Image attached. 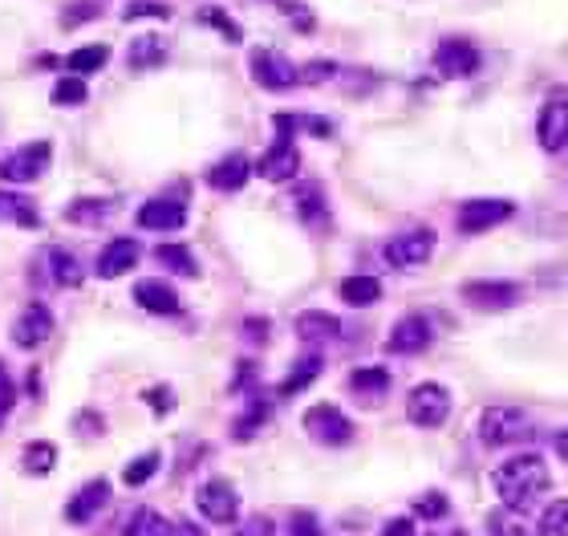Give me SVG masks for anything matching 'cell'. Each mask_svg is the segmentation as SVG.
I'll list each match as a JSON object with an SVG mask.
<instances>
[{"label": "cell", "instance_id": "cell-43", "mask_svg": "<svg viewBox=\"0 0 568 536\" xmlns=\"http://www.w3.org/2000/svg\"><path fill=\"white\" fill-rule=\"evenodd\" d=\"M13 402H16L13 378H9V374H4V366H0V427L9 423V414H13Z\"/></svg>", "mask_w": 568, "mask_h": 536}, {"label": "cell", "instance_id": "cell-15", "mask_svg": "<svg viewBox=\"0 0 568 536\" xmlns=\"http://www.w3.org/2000/svg\"><path fill=\"white\" fill-rule=\"evenodd\" d=\"M430 322L422 317V313H406V317H399L394 322V329H390V353H402V358H411V353H422L430 346Z\"/></svg>", "mask_w": 568, "mask_h": 536}, {"label": "cell", "instance_id": "cell-21", "mask_svg": "<svg viewBox=\"0 0 568 536\" xmlns=\"http://www.w3.org/2000/svg\"><path fill=\"white\" fill-rule=\"evenodd\" d=\"M341 334V322L333 313H321V309H308L296 317V337L301 341H333Z\"/></svg>", "mask_w": 568, "mask_h": 536}, {"label": "cell", "instance_id": "cell-40", "mask_svg": "<svg viewBox=\"0 0 568 536\" xmlns=\"http://www.w3.org/2000/svg\"><path fill=\"white\" fill-rule=\"evenodd\" d=\"M200 21H203V25H212V29H219L224 37H228V41H240V37H244V33H240V25H236V21H231L224 9H200Z\"/></svg>", "mask_w": 568, "mask_h": 536}, {"label": "cell", "instance_id": "cell-20", "mask_svg": "<svg viewBox=\"0 0 568 536\" xmlns=\"http://www.w3.org/2000/svg\"><path fill=\"white\" fill-rule=\"evenodd\" d=\"M252 179V163H248L244 154H224L212 171H207V184L215 191H240V187Z\"/></svg>", "mask_w": 568, "mask_h": 536}, {"label": "cell", "instance_id": "cell-49", "mask_svg": "<svg viewBox=\"0 0 568 536\" xmlns=\"http://www.w3.org/2000/svg\"><path fill=\"white\" fill-rule=\"evenodd\" d=\"M382 536H415V524L406 521V516H399V521H390V524H386Z\"/></svg>", "mask_w": 568, "mask_h": 536}, {"label": "cell", "instance_id": "cell-31", "mask_svg": "<svg viewBox=\"0 0 568 536\" xmlns=\"http://www.w3.org/2000/svg\"><path fill=\"white\" fill-rule=\"evenodd\" d=\"M350 390L354 395H386L390 390V374L382 366H362L350 374Z\"/></svg>", "mask_w": 568, "mask_h": 536}, {"label": "cell", "instance_id": "cell-50", "mask_svg": "<svg viewBox=\"0 0 568 536\" xmlns=\"http://www.w3.org/2000/svg\"><path fill=\"white\" fill-rule=\"evenodd\" d=\"M244 337L248 341H256V346H264V337H268V322H244Z\"/></svg>", "mask_w": 568, "mask_h": 536}, {"label": "cell", "instance_id": "cell-47", "mask_svg": "<svg viewBox=\"0 0 568 536\" xmlns=\"http://www.w3.org/2000/svg\"><path fill=\"white\" fill-rule=\"evenodd\" d=\"M102 427H106V423H102V414H93V411H81V414H77V423H74L77 435H86V431H93V435H98Z\"/></svg>", "mask_w": 568, "mask_h": 536}, {"label": "cell", "instance_id": "cell-44", "mask_svg": "<svg viewBox=\"0 0 568 536\" xmlns=\"http://www.w3.org/2000/svg\"><path fill=\"white\" fill-rule=\"evenodd\" d=\"M236 536H273V521H268V516H248V521L236 528Z\"/></svg>", "mask_w": 568, "mask_h": 536}, {"label": "cell", "instance_id": "cell-22", "mask_svg": "<svg viewBox=\"0 0 568 536\" xmlns=\"http://www.w3.org/2000/svg\"><path fill=\"white\" fill-rule=\"evenodd\" d=\"M126 62H130V70H151V65H163L167 62V41H163V37H154V33L135 37L130 49H126Z\"/></svg>", "mask_w": 568, "mask_h": 536}, {"label": "cell", "instance_id": "cell-29", "mask_svg": "<svg viewBox=\"0 0 568 536\" xmlns=\"http://www.w3.org/2000/svg\"><path fill=\"white\" fill-rule=\"evenodd\" d=\"M110 62V46H81L74 49L70 58H65V65H70V74L81 77V74H98L102 65Z\"/></svg>", "mask_w": 568, "mask_h": 536}, {"label": "cell", "instance_id": "cell-39", "mask_svg": "<svg viewBox=\"0 0 568 536\" xmlns=\"http://www.w3.org/2000/svg\"><path fill=\"white\" fill-rule=\"evenodd\" d=\"M415 512L422 521H443L446 512H451V500H446L443 491H422L415 500Z\"/></svg>", "mask_w": 568, "mask_h": 536}, {"label": "cell", "instance_id": "cell-45", "mask_svg": "<svg viewBox=\"0 0 568 536\" xmlns=\"http://www.w3.org/2000/svg\"><path fill=\"white\" fill-rule=\"evenodd\" d=\"M292 536H325V533L308 512H296V516H292Z\"/></svg>", "mask_w": 568, "mask_h": 536}, {"label": "cell", "instance_id": "cell-16", "mask_svg": "<svg viewBox=\"0 0 568 536\" xmlns=\"http://www.w3.org/2000/svg\"><path fill=\"white\" fill-rule=\"evenodd\" d=\"M184 224H187V203L179 200L159 196V200H147L139 208V228L147 232H179Z\"/></svg>", "mask_w": 568, "mask_h": 536}, {"label": "cell", "instance_id": "cell-2", "mask_svg": "<svg viewBox=\"0 0 568 536\" xmlns=\"http://www.w3.org/2000/svg\"><path fill=\"white\" fill-rule=\"evenodd\" d=\"M296 114H277V142L268 147V154L261 159V175L268 184H289L296 179V171H301V151L292 147V130H296Z\"/></svg>", "mask_w": 568, "mask_h": 536}, {"label": "cell", "instance_id": "cell-11", "mask_svg": "<svg viewBox=\"0 0 568 536\" xmlns=\"http://www.w3.org/2000/svg\"><path fill=\"white\" fill-rule=\"evenodd\" d=\"M195 504H200L203 521L212 524H231L240 516V491L231 488L228 479H207L195 496Z\"/></svg>", "mask_w": 568, "mask_h": 536}, {"label": "cell", "instance_id": "cell-1", "mask_svg": "<svg viewBox=\"0 0 568 536\" xmlns=\"http://www.w3.org/2000/svg\"><path fill=\"white\" fill-rule=\"evenodd\" d=\"M548 488H553V472L532 451H520L495 468V496L507 512H532Z\"/></svg>", "mask_w": 568, "mask_h": 536}, {"label": "cell", "instance_id": "cell-51", "mask_svg": "<svg viewBox=\"0 0 568 536\" xmlns=\"http://www.w3.org/2000/svg\"><path fill=\"white\" fill-rule=\"evenodd\" d=\"M147 399L154 402V411H159V414H167V411H171V390H167V386H163V390H151Z\"/></svg>", "mask_w": 568, "mask_h": 536}, {"label": "cell", "instance_id": "cell-9", "mask_svg": "<svg viewBox=\"0 0 568 536\" xmlns=\"http://www.w3.org/2000/svg\"><path fill=\"white\" fill-rule=\"evenodd\" d=\"M523 297L520 285H512V281H471V285H463V301L479 313H504L512 309L516 301Z\"/></svg>", "mask_w": 568, "mask_h": 536}, {"label": "cell", "instance_id": "cell-38", "mask_svg": "<svg viewBox=\"0 0 568 536\" xmlns=\"http://www.w3.org/2000/svg\"><path fill=\"white\" fill-rule=\"evenodd\" d=\"M0 208H9V215H13L21 228H41V215H37V208H33L29 200H21V196H0Z\"/></svg>", "mask_w": 568, "mask_h": 536}, {"label": "cell", "instance_id": "cell-3", "mask_svg": "<svg viewBox=\"0 0 568 536\" xmlns=\"http://www.w3.org/2000/svg\"><path fill=\"white\" fill-rule=\"evenodd\" d=\"M532 419L520 411V407H488L483 419H479V439L483 447H512L532 439Z\"/></svg>", "mask_w": 568, "mask_h": 536}, {"label": "cell", "instance_id": "cell-33", "mask_svg": "<svg viewBox=\"0 0 568 536\" xmlns=\"http://www.w3.org/2000/svg\"><path fill=\"white\" fill-rule=\"evenodd\" d=\"M540 536H568V496L540 512Z\"/></svg>", "mask_w": 568, "mask_h": 536}, {"label": "cell", "instance_id": "cell-42", "mask_svg": "<svg viewBox=\"0 0 568 536\" xmlns=\"http://www.w3.org/2000/svg\"><path fill=\"white\" fill-rule=\"evenodd\" d=\"M488 536H528V528L516 524L512 516H504V512H492L488 516Z\"/></svg>", "mask_w": 568, "mask_h": 536}, {"label": "cell", "instance_id": "cell-37", "mask_svg": "<svg viewBox=\"0 0 568 536\" xmlns=\"http://www.w3.org/2000/svg\"><path fill=\"white\" fill-rule=\"evenodd\" d=\"M123 16L126 21H167L171 4H163V0H130Z\"/></svg>", "mask_w": 568, "mask_h": 536}, {"label": "cell", "instance_id": "cell-46", "mask_svg": "<svg viewBox=\"0 0 568 536\" xmlns=\"http://www.w3.org/2000/svg\"><path fill=\"white\" fill-rule=\"evenodd\" d=\"M90 13L98 16V4H90V0L70 4V9H65V25H81V21H90Z\"/></svg>", "mask_w": 568, "mask_h": 536}, {"label": "cell", "instance_id": "cell-53", "mask_svg": "<svg viewBox=\"0 0 568 536\" xmlns=\"http://www.w3.org/2000/svg\"><path fill=\"white\" fill-rule=\"evenodd\" d=\"M175 536H207L200 524H175Z\"/></svg>", "mask_w": 568, "mask_h": 536}, {"label": "cell", "instance_id": "cell-6", "mask_svg": "<svg viewBox=\"0 0 568 536\" xmlns=\"http://www.w3.org/2000/svg\"><path fill=\"white\" fill-rule=\"evenodd\" d=\"M49 163H53V147L41 138V142L16 147L9 159H0V179H9V184H33V179L46 175Z\"/></svg>", "mask_w": 568, "mask_h": 536}, {"label": "cell", "instance_id": "cell-28", "mask_svg": "<svg viewBox=\"0 0 568 536\" xmlns=\"http://www.w3.org/2000/svg\"><path fill=\"white\" fill-rule=\"evenodd\" d=\"M49 273H53V285H58V289H77L81 276H86L81 273V264H77L70 252H62V248L49 252Z\"/></svg>", "mask_w": 568, "mask_h": 536}, {"label": "cell", "instance_id": "cell-4", "mask_svg": "<svg viewBox=\"0 0 568 536\" xmlns=\"http://www.w3.org/2000/svg\"><path fill=\"white\" fill-rule=\"evenodd\" d=\"M305 431L308 439H317L321 447H350L354 444V419L333 407V402H317V407H308L305 411Z\"/></svg>", "mask_w": 568, "mask_h": 536}, {"label": "cell", "instance_id": "cell-26", "mask_svg": "<svg viewBox=\"0 0 568 536\" xmlns=\"http://www.w3.org/2000/svg\"><path fill=\"white\" fill-rule=\"evenodd\" d=\"M126 536H175V524L163 512H154V508H139L126 521Z\"/></svg>", "mask_w": 568, "mask_h": 536}, {"label": "cell", "instance_id": "cell-52", "mask_svg": "<svg viewBox=\"0 0 568 536\" xmlns=\"http://www.w3.org/2000/svg\"><path fill=\"white\" fill-rule=\"evenodd\" d=\"M553 447H556V456H560V460L568 463V427L560 431V435H556V439H553Z\"/></svg>", "mask_w": 568, "mask_h": 536}, {"label": "cell", "instance_id": "cell-13", "mask_svg": "<svg viewBox=\"0 0 568 536\" xmlns=\"http://www.w3.org/2000/svg\"><path fill=\"white\" fill-rule=\"evenodd\" d=\"M252 77L273 94L292 90V86L301 82V77H296V65H292L289 58H280L277 49H256V53H252Z\"/></svg>", "mask_w": 568, "mask_h": 536}, {"label": "cell", "instance_id": "cell-48", "mask_svg": "<svg viewBox=\"0 0 568 536\" xmlns=\"http://www.w3.org/2000/svg\"><path fill=\"white\" fill-rule=\"evenodd\" d=\"M285 9H289L292 13V25H296V29H313V13H308L305 4H285Z\"/></svg>", "mask_w": 568, "mask_h": 536}, {"label": "cell", "instance_id": "cell-34", "mask_svg": "<svg viewBox=\"0 0 568 536\" xmlns=\"http://www.w3.org/2000/svg\"><path fill=\"white\" fill-rule=\"evenodd\" d=\"M159 463H163V456H159V451H147V456H139V460L126 463V472H123L126 488H142V484H147V479L159 472Z\"/></svg>", "mask_w": 568, "mask_h": 536}, {"label": "cell", "instance_id": "cell-24", "mask_svg": "<svg viewBox=\"0 0 568 536\" xmlns=\"http://www.w3.org/2000/svg\"><path fill=\"white\" fill-rule=\"evenodd\" d=\"M378 297H382L378 276H345V281H341V301H345V306L362 309V306H374Z\"/></svg>", "mask_w": 568, "mask_h": 536}, {"label": "cell", "instance_id": "cell-12", "mask_svg": "<svg viewBox=\"0 0 568 536\" xmlns=\"http://www.w3.org/2000/svg\"><path fill=\"white\" fill-rule=\"evenodd\" d=\"M434 70L443 77H471L479 70V49L467 37H446L434 49Z\"/></svg>", "mask_w": 568, "mask_h": 536}, {"label": "cell", "instance_id": "cell-18", "mask_svg": "<svg viewBox=\"0 0 568 536\" xmlns=\"http://www.w3.org/2000/svg\"><path fill=\"white\" fill-rule=\"evenodd\" d=\"M106 504H110V484L106 479H90L86 488H77L74 496H70V504H65V521L86 524V521H93Z\"/></svg>", "mask_w": 568, "mask_h": 536}, {"label": "cell", "instance_id": "cell-17", "mask_svg": "<svg viewBox=\"0 0 568 536\" xmlns=\"http://www.w3.org/2000/svg\"><path fill=\"white\" fill-rule=\"evenodd\" d=\"M139 257H142V248H139V240H130V236H118V240H110L106 248H102V257H98V276L102 281H114V276H126L135 264H139Z\"/></svg>", "mask_w": 568, "mask_h": 536}, {"label": "cell", "instance_id": "cell-36", "mask_svg": "<svg viewBox=\"0 0 568 536\" xmlns=\"http://www.w3.org/2000/svg\"><path fill=\"white\" fill-rule=\"evenodd\" d=\"M268 414H273V407H268V402H252L244 419L236 423V439H240V444H248V439H252V431H261L264 423H268Z\"/></svg>", "mask_w": 568, "mask_h": 536}, {"label": "cell", "instance_id": "cell-23", "mask_svg": "<svg viewBox=\"0 0 568 536\" xmlns=\"http://www.w3.org/2000/svg\"><path fill=\"white\" fill-rule=\"evenodd\" d=\"M110 212H114V200H93V196H86V200H74L65 208V220L77 224V228H98V224L110 220Z\"/></svg>", "mask_w": 568, "mask_h": 536}, {"label": "cell", "instance_id": "cell-32", "mask_svg": "<svg viewBox=\"0 0 568 536\" xmlns=\"http://www.w3.org/2000/svg\"><path fill=\"white\" fill-rule=\"evenodd\" d=\"M53 463H58V447L46 444V439H41V444H29L25 447V456H21V468L29 475H49L53 472Z\"/></svg>", "mask_w": 568, "mask_h": 536}, {"label": "cell", "instance_id": "cell-8", "mask_svg": "<svg viewBox=\"0 0 568 536\" xmlns=\"http://www.w3.org/2000/svg\"><path fill=\"white\" fill-rule=\"evenodd\" d=\"M537 138L548 154L568 147V90H553L544 98L540 119H537Z\"/></svg>", "mask_w": 568, "mask_h": 536}, {"label": "cell", "instance_id": "cell-19", "mask_svg": "<svg viewBox=\"0 0 568 536\" xmlns=\"http://www.w3.org/2000/svg\"><path fill=\"white\" fill-rule=\"evenodd\" d=\"M135 301L147 313H154V317H175L179 313V292L171 289V285H163V281H139L135 285Z\"/></svg>", "mask_w": 568, "mask_h": 536}, {"label": "cell", "instance_id": "cell-35", "mask_svg": "<svg viewBox=\"0 0 568 536\" xmlns=\"http://www.w3.org/2000/svg\"><path fill=\"white\" fill-rule=\"evenodd\" d=\"M86 82H81V77H62V82H58V86H53V94H49V98H53V102H58V107H81V102H86Z\"/></svg>", "mask_w": 568, "mask_h": 536}, {"label": "cell", "instance_id": "cell-41", "mask_svg": "<svg viewBox=\"0 0 568 536\" xmlns=\"http://www.w3.org/2000/svg\"><path fill=\"white\" fill-rule=\"evenodd\" d=\"M333 74H338V65H333V62H308V65H301V70H296V77H301V82H308V86H321V82H329Z\"/></svg>", "mask_w": 568, "mask_h": 536}, {"label": "cell", "instance_id": "cell-5", "mask_svg": "<svg viewBox=\"0 0 568 536\" xmlns=\"http://www.w3.org/2000/svg\"><path fill=\"white\" fill-rule=\"evenodd\" d=\"M406 419L415 423V427H443L446 419H451V390L439 383H418L411 395H406Z\"/></svg>", "mask_w": 568, "mask_h": 536}, {"label": "cell", "instance_id": "cell-7", "mask_svg": "<svg viewBox=\"0 0 568 536\" xmlns=\"http://www.w3.org/2000/svg\"><path fill=\"white\" fill-rule=\"evenodd\" d=\"M430 252H434V232L430 228H411L402 232V236H394V240H386L382 257L390 269H418V264L430 261Z\"/></svg>", "mask_w": 568, "mask_h": 536}, {"label": "cell", "instance_id": "cell-27", "mask_svg": "<svg viewBox=\"0 0 568 536\" xmlns=\"http://www.w3.org/2000/svg\"><path fill=\"white\" fill-rule=\"evenodd\" d=\"M321 353H305L296 366L289 370V378L280 383V395H296V390H305V386L317 383V374H321Z\"/></svg>", "mask_w": 568, "mask_h": 536}, {"label": "cell", "instance_id": "cell-25", "mask_svg": "<svg viewBox=\"0 0 568 536\" xmlns=\"http://www.w3.org/2000/svg\"><path fill=\"white\" fill-rule=\"evenodd\" d=\"M154 261L175 276H200V264H195V257H191L187 245H159L154 248Z\"/></svg>", "mask_w": 568, "mask_h": 536}, {"label": "cell", "instance_id": "cell-14", "mask_svg": "<svg viewBox=\"0 0 568 536\" xmlns=\"http://www.w3.org/2000/svg\"><path fill=\"white\" fill-rule=\"evenodd\" d=\"M49 334H53V313H49V306L29 301L25 313L13 322V341L21 350H37V346H46L49 341Z\"/></svg>", "mask_w": 568, "mask_h": 536}, {"label": "cell", "instance_id": "cell-10", "mask_svg": "<svg viewBox=\"0 0 568 536\" xmlns=\"http://www.w3.org/2000/svg\"><path fill=\"white\" fill-rule=\"evenodd\" d=\"M512 215H516V203L512 200H467L459 208V232L479 236V232H492L500 224H507Z\"/></svg>", "mask_w": 568, "mask_h": 536}, {"label": "cell", "instance_id": "cell-30", "mask_svg": "<svg viewBox=\"0 0 568 536\" xmlns=\"http://www.w3.org/2000/svg\"><path fill=\"white\" fill-rule=\"evenodd\" d=\"M296 215H301L305 224H325V196H321V187H313V184L296 187Z\"/></svg>", "mask_w": 568, "mask_h": 536}]
</instances>
